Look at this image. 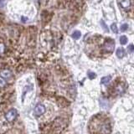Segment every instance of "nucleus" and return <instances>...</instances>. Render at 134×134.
<instances>
[{"label":"nucleus","mask_w":134,"mask_h":134,"mask_svg":"<svg viewBox=\"0 0 134 134\" xmlns=\"http://www.w3.org/2000/svg\"><path fill=\"white\" fill-rule=\"evenodd\" d=\"M0 75H1V77H3V78L8 79L12 75V74H11L10 71H8V70H5V71H3L1 73H0Z\"/></svg>","instance_id":"nucleus-6"},{"label":"nucleus","mask_w":134,"mask_h":134,"mask_svg":"<svg viewBox=\"0 0 134 134\" xmlns=\"http://www.w3.org/2000/svg\"><path fill=\"white\" fill-rule=\"evenodd\" d=\"M120 42L122 44H126L127 43V38L126 36H122L120 38Z\"/></svg>","instance_id":"nucleus-10"},{"label":"nucleus","mask_w":134,"mask_h":134,"mask_svg":"<svg viewBox=\"0 0 134 134\" xmlns=\"http://www.w3.org/2000/svg\"><path fill=\"white\" fill-rule=\"evenodd\" d=\"M88 76H89V78L90 79H94L95 77V74L94 72H88Z\"/></svg>","instance_id":"nucleus-13"},{"label":"nucleus","mask_w":134,"mask_h":134,"mask_svg":"<svg viewBox=\"0 0 134 134\" xmlns=\"http://www.w3.org/2000/svg\"><path fill=\"white\" fill-rule=\"evenodd\" d=\"M127 28H128V24H124L121 26V30L122 31H125L127 30Z\"/></svg>","instance_id":"nucleus-12"},{"label":"nucleus","mask_w":134,"mask_h":134,"mask_svg":"<svg viewBox=\"0 0 134 134\" xmlns=\"http://www.w3.org/2000/svg\"><path fill=\"white\" fill-rule=\"evenodd\" d=\"M16 117H17V111L15 109L9 110L7 112V114L5 115V118L8 122H13L16 118Z\"/></svg>","instance_id":"nucleus-3"},{"label":"nucleus","mask_w":134,"mask_h":134,"mask_svg":"<svg viewBox=\"0 0 134 134\" xmlns=\"http://www.w3.org/2000/svg\"><path fill=\"white\" fill-rule=\"evenodd\" d=\"M101 25H102V28H104V30H106V31H108V28H107V25H106V24L104 23V22L101 20Z\"/></svg>","instance_id":"nucleus-15"},{"label":"nucleus","mask_w":134,"mask_h":134,"mask_svg":"<svg viewBox=\"0 0 134 134\" xmlns=\"http://www.w3.org/2000/svg\"><path fill=\"white\" fill-rule=\"evenodd\" d=\"M115 47V43L112 40H107L106 42H105L103 49L107 52H112Z\"/></svg>","instance_id":"nucleus-2"},{"label":"nucleus","mask_w":134,"mask_h":134,"mask_svg":"<svg viewBox=\"0 0 134 134\" xmlns=\"http://www.w3.org/2000/svg\"><path fill=\"white\" fill-rule=\"evenodd\" d=\"M4 45L3 44H0V54L4 52Z\"/></svg>","instance_id":"nucleus-16"},{"label":"nucleus","mask_w":134,"mask_h":134,"mask_svg":"<svg viewBox=\"0 0 134 134\" xmlns=\"http://www.w3.org/2000/svg\"><path fill=\"white\" fill-rule=\"evenodd\" d=\"M91 134H110L111 132V123L110 118L105 115H97L92 118L89 124Z\"/></svg>","instance_id":"nucleus-1"},{"label":"nucleus","mask_w":134,"mask_h":134,"mask_svg":"<svg viewBox=\"0 0 134 134\" xmlns=\"http://www.w3.org/2000/svg\"><path fill=\"white\" fill-rule=\"evenodd\" d=\"M44 111H45V107H44V105L38 104L35 107V108H34V113L36 117H39V116H41L42 114H44Z\"/></svg>","instance_id":"nucleus-4"},{"label":"nucleus","mask_w":134,"mask_h":134,"mask_svg":"<svg viewBox=\"0 0 134 134\" xmlns=\"http://www.w3.org/2000/svg\"><path fill=\"white\" fill-rule=\"evenodd\" d=\"M124 90H125V88H124V85L123 84H119L117 85L116 88H115V94L116 95H120L124 92Z\"/></svg>","instance_id":"nucleus-5"},{"label":"nucleus","mask_w":134,"mask_h":134,"mask_svg":"<svg viewBox=\"0 0 134 134\" xmlns=\"http://www.w3.org/2000/svg\"><path fill=\"white\" fill-rule=\"evenodd\" d=\"M111 77L110 75L106 76V77H103L102 79H101V83H102V84H107V83H108L111 81Z\"/></svg>","instance_id":"nucleus-9"},{"label":"nucleus","mask_w":134,"mask_h":134,"mask_svg":"<svg viewBox=\"0 0 134 134\" xmlns=\"http://www.w3.org/2000/svg\"><path fill=\"white\" fill-rule=\"evenodd\" d=\"M4 3H5V1L4 0H0V6H4Z\"/></svg>","instance_id":"nucleus-17"},{"label":"nucleus","mask_w":134,"mask_h":134,"mask_svg":"<svg viewBox=\"0 0 134 134\" xmlns=\"http://www.w3.org/2000/svg\"><path fill=\"white\" fill-rule=\"evenodd\" d=\"M111 30L114 32V33L117 34V32H118V31H117V24H111Z\"/></svg>","instance_id":"nucleus-11"},{"label":"nucleus","mask_w":134,"mask_h":134,"mask_svg":"<svg viewBox=\"0 0 134 134\" xmlns=\"http://www.w3.org/2000/svg\"><path fill=\"white\" fill-rule=\"evenodd\" d=\"M4 81H3V80L0 79V85H4Z\"/></svg>","instance_id":"nucleus-18"},{"label":"nucleus","mask_w":134,"mask_h":134,"mask_svg":"<svg viewBox=\"0 0 134 134\" xmlns=\"http://www.w3.org/2000/svg\"><path fill=\"white\" fill-rule=\"evenodd\" d=\"M124 55H125V51L123 49H118L117 50V56L118 58H122Z\"/></svg>","instance_id":"nucleus-7"},{"label":"nucleus","mask_w":134,"mask_h":134,"mask_svg":"<svg viewBox=\"0 0 134 134\" xmlns=\"http://www.w3.org/2000/svg\"><path fill=\"white\" fill-rule=\"evenodd\" d=\"M127 50H128L129 52H133L134 51V45L133 44H130V45L127 47Z\"/></svg>","instance_id":"nucleus-14"},{"label":"nucleus","mask_w":134,"mask_h":134,"mask_svg":"<svg viewBox=\"0 0 134 134\" xmlns=\"http://www.w3.org/2000/svg\"><path fill=\"white\" fill-rule=\"evenodd\" d=\"M81 34L80 31H75L74 33L72 34V38L75 40H78L79 38L81 37Z\"/></svg>","instance_id":"nucleus-8"}]
</instances>
